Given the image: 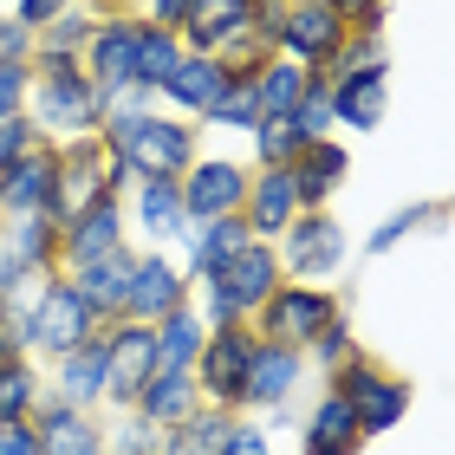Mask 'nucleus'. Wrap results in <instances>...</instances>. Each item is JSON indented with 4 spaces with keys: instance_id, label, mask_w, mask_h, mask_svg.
I'll return each mask as SVG.
<instances>
[{
    "instance_id": "nucleus-1",
    "label": "nucleus",
    "mask_w": 455,
    "mask_h": 455,
    "mask_svg": "<svg viewBox=\"0 0 455 455\" xmlns=\"http://www.w3.org/2000/svg\"><path fill=\"white\" fill-rule=\"evenodd\" d=\"M98 143H105V156L137 182V176H182L202 150V131H196V117H176V111L156 105V111L105 117Z\"/></svg>"
},
{
    "instance_id": "nucleus-2",
    "label": "nucleus",
    "mask_w": 455,
    "mask_h": 455,
    "mask_svg": "<svg viewBox=\"0 0 455 455\" xmlns=\"http://www.w3.org/2000/svg\"><path fill=\"white\" fill-rule=\"evenodd\" d=\"M105 92L78 72V59H39L33 85H27V124L46 143H72V137H98L105 131Z\"/></svg>"
},
{
    "instance_id": "nucleus-3",
    "label": "nucleus",
    "mask_w": 455,
    "mask_h": 455,
    "mask_svg": "<svg viewBox=\"0 0 455 455\" xmlns=\"http://www.w3.org/2000/svg\"><path fill=\"white\" fill-rule=\"evenodd\" d=\"M280 280H286V274H280L274 241H247L241 254H228L215 274L196 280L189 306L202 313V325H209V332H221V325H247V319H254V306L274 293Z\"/></svg>"
},
{
    "instance_id": "nucleus-4",
    "label": "nucleus",
    "mask_w": 455,
    "mask_h": 455,
    "mask_svg": "<svg viewBox=\"0 0 455 455\" xmlns=\"http://www.w3.org/2000/svg\"><path fill=\"white\" fill-rule=\"evenodd\" d=\"M325 390H339V397L351 403V417H358V436H390L403 417H410V403H417V384L397 378V371H384L371 351H351V358L325 378Z\"/></svg>"
},
{
    "instance_id": "nucleus-5",
    "label": "nucleus",
    "mask_w": 455,
    "mask_h": 455,
    "mask_svg": "<svg viewBox=\"0 0 455 455\" xmlns=\"http://www.w3.org/2000/svg\"><path fill=\"white\" fill-rule=\"evenodd\" d=\"M339 313H345V299L332 293V286H313V280H280L274 293H267V299L254 306L247 332L267 339V345H293V351H306V345H313V339H319Z\"/></svg>"
},
{
    "instance_id": "nucleus-6",
    "label": "nucleus",
    "mask_w": 455,
    "mask_h": 455,
    "mask_svg": "<svg viewBox=\"0 0 455 455\" xmlns=\"http://www.w3.org/2000/svg\"><path fill=\"white\" fill-rule=\"evenodd\" d=\"M98 332H105V319L72 293L66 274L33 280V358L52 364V358H66V351H78L85 339H98Z\"/></svg>"
},
{
    "instance_id": "nucleus-7",
    "label": "nucleus",
    "mask_w": 455,
    "mask_h": 455,
    "mask_svg": "<svg viewBox=\"0 0 455 455\" xmlns=\"http://www.w3.org/2000/svg\"><path fill=\"white\" fill-rule=\"evenodd\" d=\"M274 254H280V274L286 280H332L339 267H345V254H351V235H345V221L332 215V209H299L293 215V228L274 241Z\"/></svg>"
},
{
    "instance_id": "nucleus-8",
    "label": "nucleus",
    "mask_w": 455,
    "mask_h": 455,
    "mask_svg": "<svg viewBox=\"0 0 455 455\" xmlns=\"http://www.w3.org/2000/svg\"><path fill=\"white\" fill-rule=\"evenodd\" d=\"M189 293H196V280H189V267L176 260V247H137L131 280H124V313H117V319L156 325L163 313L189 306Z\"/></svg>"
},
{
    "instance_id": "nucleus-9",
    "label": "nucleus",
    "mask_w": 455,
    "mask_h": 455,
    "mask_svg": "<svg viewBox=\"0 0 455 455\" xmlns=\"http://www.w3.org/2000/svg\"><path fill=\"white\" fill-rule=\"evenodd\" d=\"M189 221H215V215H241L247 202V156H221V150H196V163L176 176Z\"/></svg>"
},
{
    "instance_id": "nucleus-10",
    "label": "nucleus",
    "mask_w": 455,
    "mask_h": 455,
    "mask_svg": "<svg viewBox=\"0 0 455 455\" xmlns=\"http://www.w3.org/2000/svg\"><path fill=\"white\" fill-rule=\"evenodd\" d=\"M247 358H254V332L247 325H221V332L202 339L196 351V390L209 410H241V384H247Z\"/></svg>"
},
{
    "instance_id": "nucleus-11",
    "label": "nucleus",
    "mask_w": 455,
    "mask_h": 455,
    "mask_svg": "<svg viewBox=\"0 0 455 455\" xmlns=\"http://www.w3.org/2000/svg\"><path fill=\"white\" fill-rule=\"evenodd\" d=\"M150 371H156V332L143 319H111L105 325V410H131Z\"/></svg>"
},
{
    "instance_id": "nucleus-12",
    "label": "nucleus",
    "mask_w": 455,
    "mask_h": 455,
    "mask_svg": "<svg viewBox=\"0 0 455 455\" xmlns=\"http://www.w3.org/2000/svg\"><path fill=\"white\" fill-rule=\"evenodd\" d=\"M299 384H306V351L254 339V358H247V384H241V410H247V417H274V410H293Z\"/></svg>"
},
{
    "instance_id": "nucleus-13",
    "label": "nucleus",
    "mask_w": 455,
    "mask_h": 455,
    "mask_svg": "<svg viewBox=\"0 0 455 455\" xmlns=\"http://www.w3.org/2000/svg\"><path fill=\"white\" fill-rule=\"evenodd\" d=\"M124 221H131V247H176L189 228L176 176H137L124 196Z\"/></svg>"
},
{
    "instance_id": "nucleus-14",
    "label": "nucleus",
    "mask_w": 455,
    "mask_h": 455,
    "mask_svg": "<svg viewBox=\"0 0 455 455\" xmlns=\"http://www.w3.org/2000/svg\"><path fill=\"white\" fill-rule=\"evenodd\" d=\"M137 39H143V20L124 7V13H105L92 33V46L78 52V72L92 78L98 92H124L137 85Z\"/></svg>"
},
{
    "instance_id": "nucleus-15",
    "label": "nucleus",
    "mask_w": 455,
    "mask_h": 455,
    "mask_svg": "<svg viewBox=\"0 0 455 455\" xmlns=\"http://www.w3.org/2000/svg\"><path fill=\"white\" fill-rule=\"evenodd\" d=\"M131 247V221H124V196H92L72 221H59V267H78V260H98V254H117Z\"/></svg>"
},
{
    "instance_id": "nucleus-16",
    "label": "nucleus",
    "mask_w": 455,
    "mask_h": 455,
    "mask_svg": "<svg viewBox=\"0 0 455 455\" xmlns=\"http://www.w3.org/2000/svg\"><path fill=\"white\" fill-rule=\"evenodd\" d=\"M351 39V27L325 7V0H293L286 7V20H280V46L274 52H286V59H299L306 72H325L339 59V46Z\"/></svg>"
},
{
    "instance_id": "nucleus-17",
    "label": "nucleus",
    "mask_w": 455,
    "mask_h": 455,
    "mask_svg": "<svg viewBox=\"0 0 455 455\" xmlns=\"http://www.w3.org/2000/svg\"><path fill=\"white\" fill-rule=\"evenodd\" d=\"M105 170H111V156H105V143H98V137L59 143V176H52V209L46 215L52 221H72L92 196H105Z\"/></svg>"
},
{
    "instance_id": "nucleus-18",
    "label": "nucleus",
    "mask_w": 455,
    "mask_h": 455,
    "mask_svg": "<svg viewBox=\"0 0 455 455\" xmlns=\"http://www.w3.org/2000/svg\"><path fill=\"white\" fill-rule=\"evenodd\" d=\"M33 429H39V455H111L105 449V417L98 410H72L66 397H39L33 410Z\"/></svg>"
},
{
    "instance_id": "nucleus-19",
    "label": "nucleus",
    "mask_w": 455,
    "mask_h": 455,
    "mask_svg": "<svg viewBox=\"0 0 455 455\" xmlns=\"http://www.w3.org/2000/svg\"><path fill=\"white\" fill-rule=\"evenodd\" d=\"M286 176H293V202L299 209H332V196L345 189V176H351V150L332 137H313L306 150L286 163Z\"/></svg>"
},
{
    "instance_id": "nucleus-20",
    "label": "nucleus",
    "mask_w": 455,
    "mask_h": 455,
    "mask_svg": "<svg viewBox=\"0 0 455 455\" xmlns=\"http://www.w3.org/2000/svg\"><path fill=\"white\" fill-rule=\"evenodd\" d=\"M52 176H59V143L39 137L0 170V215H39L52 209Z\"/></svg>"
},
{
    "instance_id": "nucleus-21",
    "label": "nucleus",
    "mask_w": 455,
    "mask_h": 455,
    "mask_svg": "<svg viewBox=\"0 0 455 455\" xmlns=\"http://www.w3.org/2000/svg\"><path fill=\"white\" fill-rule=\"evenodd\" d=\"M293 215H299V202H293L286 163H280V170H247V202H241L247 235H254V241H280L286 228H293Z\"/></svg>"
},
{
    "instance_id": "nucleus-22",
    "label": "nucleus",
    "mask_w": 455,
    "mask_h": 455,
    "mask_svg": "<svg viewBox=\"0 0 455 455\" xmlns=\"http://www.w3.org/2000/svg\"><path fill=\"white\" fill-rule=\"evenodd\" d=\"M228 78H235V72H228L215 52H182V66L163 78L156 105H163V111H176V117H202V111H209L215 98H221Z\"/></svg>"
},
{
    "instance_id": "nucleus-23",
    "label": "nucleus",
    "mask_w": 455,
    "mask_h": 455,
    "mask_svg": "<svg viewBox=\"0 0 455 455\" xmlns=\"http://www.w3.org/2000/svg\"><path fill=\"white\" fill-rule=\"evenodd\" d=\"M131 260H137V247H117V254H98V260L59 267V274H66V280H72V293L111 325V319L124 313V280H131Z\"/></svg>"
},
{
    "instance_id": "nucleus-24",
    "label": "nucleus",
    "mask_w": 455,
    "mask_h": 455,
    "mask_svg": "<svg viewBox=\"0 0 455 455\" xmlns=\"http://www.w3.org/2000/svg\"><path fill=\"white\" fill-rule=\"evenodd\" d=\"M364 436H358V417H351V403L339 390H319L313 410H306L299 423V455H358Z\"/></svg>"
},
{
    "instance_id": "nucleus-25",
    "label": "nucleus",
    "mask_w": 455,
    "mask_h": 455,
    "mask_svg": "<svg viewBox=\"0 0 455 455\" xmlns=\"http://www.w3.org/2000/svg\"><path fill=\"white\" fill-rule=\"evenodd\" d=\"M247 241H254V235H247V221H241V215L189 221V228H182V241H176V260L189 267V280H202V274H215L228 254H241Z\"/></svg>"
},
{
    "instance_id": "nucleus-26",
    "label": "nucleus",
    "mask_w": 455,
    "mask_h": 455,
    "mask_svg": "<svg viewBox=\"0 0 455 455\" xmlns=\"http://www.w3.org/2000/svg\"><path fill=\"white\" fill-rule=\"evenodd\" d=\"M52 397H66L72 410H105V332L85 339L78 351L52 358Z\"/></svg>"
},
{
    "instance_id": "nucleus-27",
    "label": "nucleus",
    "mask_w": 455,
    "mask_h": 455,
    "mask_svg": "<svg viewBox=\"0 0 455 455\" xmlns=\"http://www.w3.org/2000/svg\"><path fill=\"white\" fill-rule=\"evenodd\" d=\"M0 247L20 260L27 280L59 274V221L46 209H39V215H7V221H0Z\"/></svg>"
},
{
    "instance_id": "nucleus-28",
    "label": "nucleus",
    "mask_w": 455,
    "mask_h": 455,
    "mask_svg": "<svg viewBox=\"0 0 455 455\" xmlns=\"http://www.w3.org/2000/svg\"><path fill=\"white\" fill-rule=\"evenodd\" d=\"M247 20H254V0H196L189 13H182V46L189 52H221L228 39L247 33Z\"/></svg>"
},
{
    "instance_id": "nucleus-29",
    "label": "nucleus",
    "mask_w": 455,
    "mask_h": 455,
    "mask_svg": "<svg viewBox=\"0 0 455 455\" xmlns=\"http://www.w3.org/2000/svg\"><path fill=\"white\" fill-rule=\"evenodd\" d=\"M131 410H137V417H150L156 429H170V423H182V417H196V410H202L196 371H150Z\"/></svg>"
},
{
    "instance_id": "nucleus-30",
    "label": "nucleus",
    "mask_w": 455,
    "mask_h": 455,
    "mask_svg": "<svg viewBox=\"0 0 455 455\" xmlns=\"http://www.w3.org/2000/svg\"><path fill=\"white\" fill-rule=\"evenodd\" d=\"M319 72H306L299 59H286V52H267L260 66H254V98H260V117H286L306 98V85H313Z\"/></svg>"
},
{
    "instance_id": "nucleus-31",
    "label": "nucleus",
    "mask_w": 455,
    "mask_h": 455,
    "mask_svg": "<svg viewBox=\"0 0 455 455\" xmlns=\"http://www.w3.org/2000/svg\"><path fill=\"white\" fill-rule=\"evenodd\" d=\"M98 20H105V13H98L92 0H78L72 13H59L52 27H39V33H33V59H27V66H39V59H78V52L92 46Z\"/></svg>"
},
{
    "instance_id": "nucleus-32",
    "label": "nucleus",
    "mask_w": 455,
    "mask_h": 455,
    "mask_svg": "<svg viewBox=\"0 0 455 455\" xmlns=\"http://www.w3.org/2000/svg\"><path fill=\"white\" fill-rule=\"evenodd\" d=\"M150 332H156V371H189L202 339H209V325H202L196 306H176V313H163Z\"/></svg>"
},
{
    "instance_id": "nucleus-33",
    "label": "nucleus",
    "mask_w": 455,
    "mask_h": 455,
    "mask_svg": "<svg viewBox=\"0 0 455 455\" xmlns=\"http://www.w3.org/2000/svg\"><path fill=\"white\" fill-rule=\"evenodd\" d=\"M423 228H449V202H410V209H390V215L364 235V254L384 260L390 247H403L410 235H423Z\"/></svg>"
},
{
    "instance_id": "nucleus-34",
    "label": "nucleus",
    "mask_w": 455,
    "mask_h": 455,
    "mask_svg": "<svg viewBox=\"0 0 455 455\" xmlns=\"http://www.w3.org/2000/svg\"><path fill=\"white\" fill-rule=\"evenodd\" d=\"M196 124H202V131H228V137H247V131H254V124H260L254 72H235V78H228V85H221V98H215V105L202 111Z\"/></svg>"
},
{
    "instance_id": "nucleus-35",
    "label": "nucleus",
    "mask_w": 455,
    "mask_h": 455,
    "mask_svg": "<svg viewBox=\"0 0 455 455\" xmlns=\"http://www.w3.org/2000/svg\"><path fill=\"white\" fill-rule=\"evenodd\" d=\"M228 417H235V410H209V403H202L196 417H182V423L163 429V449L156 455H221Z\"/></svg>"
},
{
    "instance_id": "nucleus-36",
    "label": "nucleus",
    "mask_w": 455,
    "mask_h": 455,
    "mask_svg": "<svg viewBox=\"0 0 455 455\" xmlns=\"http://www.w3.org/2000/svg\"><path fill=\"white\" fill-rule=\"evenodd\" d=\"M182 33H170V27H150L143 20V39H137V85L143 92H163V78H170L176 66H182Z\"/></svg>"
},
{
    "instance_id": "nucleus-37",
    "label": "nucleus",
    "mask_w": 455,
    "mask_h": 455,
    "mask_svg": "<svg viewBox=\"0 0 455 455\" xmlns=\"http://www.w3.org/2000/svg\"><path fill=\"white\" fill-rule=\"evenodd\" d=\"M39 397H46L39 358H0V423L7 417H33Z\"/></svg>"
},
{
    "instance_id": "nucleus-38",
    "label": "nucleus",
    "mask_w": 455,
    "mask_h": 455,
    "mask_svg": "<svg viewBox=\"0 0 455 455\" xmlns=\"http://www.w3.org/2000/svg\"><path fill=\"white\" fill-rule=\"evenodd\" d=\"M105 449L111 455H156L163 429L150 417H137V410H111V417H105Z\"/></svg>"
},
{
    "instance_id": "nucleus-39",
    "label": "nucleus",
    "mask_w": 455,
    "mask_h": 455,
    "mask_svg": "<svg viewBox=\"0 0 455 455\" xmlns=\"http://www.w3.org/2000/svg\"><path fill=\"white\" fill-rule=\"evenodd\" d=\"M0 358H33V286L0 299Z\"/></svg>"
},
{
    "instance_id": "nucleus-40",
    "label": "nucleus",
    "mask_w": 455,
    "mask_h": 455,
    "mask_svg": "<svg viewBox=\"0 0 455 455\" xmlns=\"http://www.w3.org/2000/svg\"><path fill=\"white\" fill-rule=\"evenodd\" d=\"M351 351H358V325H351V313H339L332 325H325V332L306 345V364L319 371V378H332V371L351 358Z\"/></svg>"
},
{
    "instance_id": "nucleus-41",
    "label": "nucleus",
    "mask_w": 455,
    "mask_h": 455,
    "mask_svg": "<svg viewBox=\"0 0 455 455\" xmlns=\"http://www.w3.org/2000/svg\"><path fill=\"white\" fill-rule=\"evenodd\" d=\"M221 455H274V436H267L260 417L235 410V417H228V436H221Z\"/></svg>"
},
{
    "instance_id": "nucleus-42",
    "label": "nucleus",
    "mask_w": 455,
    "mask_h": 455,
    "mask_svg": "<svg viewBox=\"0 0 455 455\" xmlns=\"http://www.w3.org/2000/svg\"><path fill=\"white\" fill-rule=\"evenodd\" d=\"M72 7H78V0H13L7 20H20L27 33H39V27H52L59 13H72Z\"/></svg>"
},
{
    "instance_id": "nucleus-43",
    "label": "nucleus",
    "mask_w": 455,
    "mask_h": 455,
    "mask_svg": "<svg viewBox=\"0 0 455 455\" xmlns=\"http://www.w3.org/2000/svg\"><path fill=\"white\" fill-rule=\"evenodd\" d=\"M286 7H293V0H254V20H247V33H254L267 52L280 46V20H286Z\"/></svg>"
},
{
    "instance_id": "nucleus-44",
    "label": "nucleus",
    "mask_w": 455,
    "mask_h": 455,
    "mask_svg": "<svg viewBox=\"0 0 455 455\" xmlns=\"http://www.w3.org/2000/svg\"><path fill=\"white\" fill-rule=\"evenodd\" d=\"M27 85H33V66H0V117L27 111Z\"/></svg>"
},
{
    "instance_id": "nucleus-45",
    "label": "nucleus",
    "mask_w": 455,
    "mask_h": 455,
    "mask_svg": "<svg viewBox=\"0 0 455 455\" xmlns=\"http://www.w3.org/2000/svg\"><path fill=\"white\" fill-rule=\"evenodd\" d=\"M33 143H39V131L27 124V111H20V117H0V170H7L20 150H33Z\"/></svg>"
},
{
    "instance_id": "nucleus-46",
    "label": "nucleus",
    "mask_w": 455,
    "mask_h": 455,
    "mask_svg": "<svg viewBox=\"0 0 455 455\" xmlns=\"http://www.w3.org/2000/svg\"><path fill=\"white\" fill-rule=\"evenodd\" d=\"M27 59H33V33L0 13V66H27Z\"/></svg>"
},
{
    "instance_id": "nucleus-47",
    "label": "nucleus",
    "mask_w": 455,
    "mask_h": 455,
    "mask_svg": "<svg viewBox=\"0 0 455 455\" xmlns=\"http://www.w3.org/2000/svg\"><path fill=\"white\" fill-rule=\"evenodd\" d=\"M0 455H39L33 417H7V423H0Z\"/></svg>"
},
{
    "instance_id": "nucleus-48",
    "label": "nucleus",
    "mask_w": 455,
    "mask_h": 455,
    "mask_svg": "<svg viewBox=\"0 0 455 455\" xmlns=\"http://www.w3.org/2000/svg\"><path fill=\"white\" fill-rule=\"evenodd\" d=\"M189 7H196V0H143V13H137V20H150V27H170V33H176Z\"/></svg>"
},
{
    "instance_id": "nucleus-49",
    "label": "nucleus",
    "mask_w": 455,
    "mask_h": 455,
    "mask_svg": "<svg viewBox=\"0 0 455 455\" xmlns=\"http://www.w3.org/2000/svg\"><path fill=\"white\" fill-rule=\"evenodd\" d=\"M20 286H33V280H27V274H20V260L7 254V247H0V299H13V293H20Z\"/></svg>"
},
{
    "instance_id": "nucleus-50",
    "label": "nucleus",
    "mask_w": 455,
    "mask_h": 455,
    "mask_svg": "<svg viewBox=\"0 0 455 455\" xmlns=\"http://www.w3.org/2000/svg\"><path fill=\"white\" fill-rule=\"evenodd\" d=\"M92 7H98V13H124V0H92Z\"/></svg>"
},
{
    "instance_id": "nucleus-51",
    "label": "nucleus",
    "mask_w": 455,
    "mask_h": 455,
    "mask_svg": "<svg viewBox=\"0 0 455 455\" xmlns=\"http://www.w3.org/2000/svg\"><path fill=\"white\" fill-rule=\"evenodd\" d=\"M0 221H7V215H0Z\"/></svg>"
}]
</instances>
